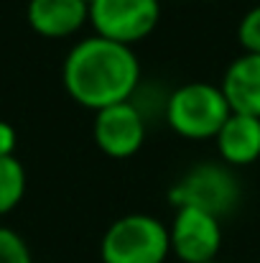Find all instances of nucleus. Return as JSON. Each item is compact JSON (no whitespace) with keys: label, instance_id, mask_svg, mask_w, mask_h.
<instances>
[{"label":"nucleus","instance_id":"obj_1","mask_svg":"<svg viewBox=\"0 0 260 263\" xmlns=\"http://www.w3.org/2000/svg\"><path fill=\"white\" fill-rule=\"evenodd\" d=\"M141 85V64L133 46L92 36L79 41L64 62V87L89 110L128 102Z\"/></svg>","mask_w":260,"mask_h":263},{"label":"nucleus","instance_id":"obj_2","mask_svg":"<svg viewBox=\"0 0 260 263\" xmlns=\"http://www.w3.org/2000/svg\"><path fill=\"white\" fill-rule=\"evenodd\" d=\"M230 115L232 110L222 89L209 82H189L166 100V123L171 130L194 141L217 138Z\"/></svg>","mask_w":260,"mask_h":263},{"label":"nucleus","instance_id":"obj_3","mask_svg":"<svg viewBox=\"0 0 260 263\" xmlns=\"http://www.w3.org/2000/svg\"><path fill=\"white\" fill-rule=\"evenodd\" d=\"M171 253L169 228L151 215H125L102 235V263H164Z\"/></svg>","mask_w":260,"mask_h":263},{"label":"nucleus","instance_id":"obj_4","mask_svg":"<svg viewBox=\"0 0 260 263\" xmlns=\"http://www.w3.org/2000/svg\"><path fill=\"white\" fill-rule=\"evenodd\" d=\"M176 207H196L214 217H227L240 204V181L225 164H196L171 189Z\"/></svg>","mask_w":260,"mask_h":263},{"label":"nucleus","instance_id":"obj_5","mask_svg":"<svg viewBox=\"0 0 260 263\" xmlns=\"http://www.w3.org/2000/svg\"><path fill=\"white\" fill-rule=\"evenodd\" d=\"M161 18L158 0H94L89 5V23L97 36L133 46L146 39Z\"/></svg>","mask_w":260,"mask_h":263},{"label":"nucleus","instance_id":"obj_6","mask_svg":"<svg viewBox=\"0 0 260 263\" xmlns=\"http://www.w3.org/2000/svg\"><path fill=\"white\" fill-rule=\"evenodd\" d=\"M169 240H171V251L184 263L217 261L222 246L219 217L202 212L196 207H176Z\"/></svg>","mask_w":260,"mask_h":263},{"label":"nucleus","instance_id":"obj_7","mask_svg":"<svg viewBox=\"0 0 260 263\" xmlns=\"http://www.w3.org/2000/svg\"><path fill=\"white\" fill-rule=\"evenodd\" d=\"M146 138V118L128 100L94 112V141L97 148L112 159H128L141 151Z\"/></svg>","mask_w":260,"mask_h":263},{"label":"nucleus","instance_id":"obj_8","mask_svg":"<svg viewBox=\"0 0 260 263\" xmlns=\"http://www.w3.org/2000/svg\"><path fill=\"white\" fill-rule=\"evenodd\" d=\"M89 21V5L85 0H31L28 23L46 39H64L77 33Z\"/></svg>","mask_w":260,"mask_h":263},{"label":"nucleus","instance_id":"obj_9","mask_svg":"<svg viewBox=\"0 0 260 263\" xmlns=\"http://www.w3.org/2000/svg\"><path fill=\"white\" fill-rule=\"evenodd\" d=\"M219 89L232 112L260 118V54L245 51L237 57L227 67Z\"/></svg>","mask_w":260,"mask_h":263},{"label":"nucleus","instance_id":"obj_10","mask_svg":"<svg viewBox=\"0 0 260 263\" xmlns=\"http://www.w3.org/2000/svg\"><path fill=\"white\" fill-rule=\"evenodd\" d=\"M217 148L227 166H248L260 159V118L232 112L217 133Z\"/></svg>","mask_w":260,"mask_h":263},{"label":"nucleus","instance_id":"obj_11","mask_svg":"<svg viewBox=\"0 0 260 263\" xmlns=\"http://www.w3.org/2000/svg\"><path fill=\"white\" fill-rule=\"evenodd\" d=\"M26 192V172L15 156H0V215L18 207Z\"/></svg>","mask_w":260,"mask_h":263},{"label":"nucleus","instance_id":"obj_12","mask_svg":"<svg viewBox=\"0 0 260 263\" xmlns=\"http://www.w3.org/2000/svg\"><path fill=\"white\" fill-rule=\"evenodd\" d=\"M0 263H33L23 238L8 228H0Z\"/></svg>","mask_w":260,"mask_h":263},{"label":"nucleus","instance_id":"obj_13","mask_svg":"<svg viewBox=\"0 0 260 263\" xmlns=\"http://www.w3.org/2000/svg\"><path fill=\"white\" fill-rule=\"evenodd\" d=\"M237 39L248 54H260V5L250 8L237 28Z\"/></svg>","mask_w":260,"mask_h":263},{"label":"nucleus","instance_id":"obj_14","mask_svg":"<svg viewBox=\"0 0 260 263\" xmlns=\"http://www.w3.org/2000/svg\"><path fill=\"white\" fill-rule=\"evenodd\" d=\"M15 151V130L0 120V156H13Z\"/></svg>","mask_w":260,"mask_h":263},{"label":"nucleus","instance_id":"obj_15","mask_svg":"<svg viewBox=\"0 0 260 263\" xmlns=\"http://www.w3.org/2000/svg\"><path fill=\"white\" fill-rule=\"evenodd\" d=\"M85 3H87V5H92V3H94V0H85Z\"/></svg>","mask_w":260,"mask_h":263},{"label":"nucleus","instance_id":"obj_16","mask_svg":"<svg viewBox=\"0 0 260 263\" xmlns=\"http://www.w3.org/2000/svg\"><path fill=\"white\" fill-rule=\"evenodd\" d=\"M209 263H219V261H209Z\"/></svg>","mask_w":260,"mask_h":263}]
</instances>
